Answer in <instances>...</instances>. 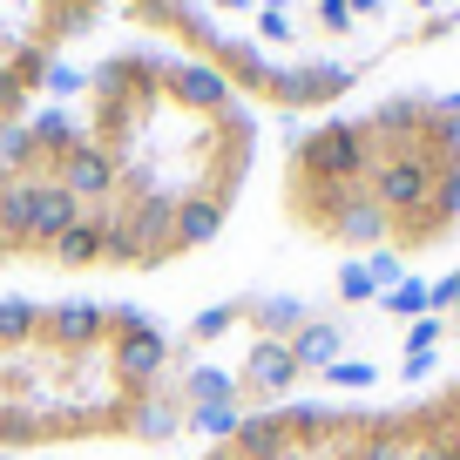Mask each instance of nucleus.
I'll use <instances>...</instances> for the list:
<instances>
[{
	"label": "nucleus",
	"instance_id": "41",
	"mask_svg": "<svg viewBox=\"0 0 460 460\" xmlns=\"http://www.w3.org/2000/svg\"><path fill=\"white\" fill-rule=\"evenodd\" d=\"M413 7H433V0H413Z\"/></svg>",
	"mask_w": 460,
	"mask_h": 460
},
{
	"label": "nucleus",
	"instance_id": "13",
	"mask_svg": "<svg viewBox=\"0 0 460 460\" xmlns=\"http://www.w3.org/2000/svg\"><path fill=\"white\" fill-rule=\"evenodd\" d=\"M28 136H34V149H41V170H55L75 143H88L82 115H68L61 102H55V109H34V115H28Z\"/></svg>",
	"mask_w": 460,
	"mask_h": 460
},
{
	"label": "nucleus",
	"instance_id": "19",
	"mask_svg": "<svg viewBox=\"0 0 460 460\" xmlns=\"http://www.w3.org/2000/svg\"><path fill=\"white\" fill-rule=\"evenodd\" d=\"M183 427L190 433H203V440H237V427H244V406L230 400V406H183Z\"/></svg>",
	"mask_w": 460,
	"mask_h": 460
},
{
	"label": "nucleus",
	"instance_id": "37",
	"mask_svg": "<svg viewBox=\"0 0 460 460\" xmlns=\"http://www.w3.org/2000/svg\"><path fill=\"white\" fill-rule=\"evenodd\" d=\"M264 14H291V7H298V0H258Z\"/></svg>",
	"mask_w": 460,
	"mask_h": 460
},
{
	"label": "nucleus",
	"instance_id": "38",
	"mask_svg": "<svg viewBox=\"0 0 460 460\" xmlns=\"http://www.w3.org/2000/svg\"><path fill=\"white\" fill-rule=\"evenodd\" d=\"M210 460H244V454H237V447H217V454Z\"/></svg>",
	"mask_w": 460,
	"mask_h": 460
},
{
	"label": "nucleus",
	"instance_id": "21",
	"mask_svg": "<svg viewBox=\"0 0 460 460\" xmlns=\"http://www.w3.org/2000/svg\"><path fill=\"white\" fill-rule=\"evenodd\" d=\"M34 82H41V88H48V95H55V102H61V109H68V95H82V88H88V68H75V61H61V55H48V61H41V75H34Z\"/></svg>",
	"mask_w": 460,
	"mask_h": 460
},
{
	"label": "nucleus",
	"instance_id": "29",
	"mask_svg": "<svg viewBox=\"0 0 460 460\" xmlns=\"http://www.w3.org/2000/svg\"><path fill=\"white\" fill-rule=\"evenodd\" d=\"M366 271H373V285L379 291H393V285H400V278H406V264H400V251H386V244H379V251H366Z\"/></svg>",
	"mask_w": 460,
	"mask_h": 460
},
{
	"label": "nucleus",
	"instance_id": "16",
	"mask_svg": "<svg viewBox=\"0 0 460 460\" xmlns=\"http://www.w3.org/2000/svg\"><path fill=\"white\" fill-rule=\"evenodd\" d=\"M244 318L264 332V339H291V332L305 325V298H285V291H264V298H244Z\"/></svg>",
	"mask_w": 460,
	"mask_h": 460
},
{
	"label": "nucleus",
	"instance_id": "14",
	"mask_svg": "<svg viewBox=\"0 0 460 460\" xmlns=\"http://www.w3.org/2000/svg\"><path fill=\"white\" fill-rule=\"evenodd\" d=\"M285 345H291V359H298V373H325L332 359H345V325H332V318H305Z\"/></svg>",
	"mask_w": 460,
	"mask_h": 460
},
{
	"label": "nucleus",
	"instance_id": "32",
	"mask_svg": "<svg viewBox=\"0 0 460 460\" xmlns=\"http://www.w3.org/2000/svg\"><path fill=\"white\" fill-rule=\"evenodd\" d=\"M318 21H325L332 34H345L352 28V0H318Z\"/></svg>",
	"mask_w": 460,
	"mask_h": 460
},
{
	"label": "nucleus",
	"instance_id": "9",
	"mask_svg": "<svg viewBox=\"0 0 460 460\" xmlns=\"http://www.w3.org/2000/svg\"><path fill=\"white\" fill-rule=\"evenodd\" d=\"M41 339H55L61 352H88V345L109 339V305H88V298L48 305L41 312Z\"/></svg>",
	"mask_w": 460,
	"mask_h": 460
},
{
	"label": "nucleus",
	"instance_id": "39",
	"mask_svg": "<svg viewBox=\"0 0 460 460\" xmlns=\"http://www.w3.org/2000/svg\"><path fill=\"white\" fill-rule=\"evenodd\" d=\"M359 7H366V14H373V7H379V0H352V14H359Z\"/></svg>",
	"mask_w": 460,
	"mask_h": 460
},
{
	"label": "nucleus",
	"instance_id": "24",
	"mask_svg": "<svg viewBox=\"0 0 460 460\" xmlns=\"http://www.w3.org/2000/svg\"><path fill=\"white\" fill-rule=\"evenodd\" d=\"M237 318H244V305H203V312L190 318V339L210 345V339H224V332H237Z\"/></svg>",
	"mask_w": 460,
	"mask_h": 460
},
{
	"label": "nucleus",
	"instance_id": "22",
	"mask_svg": "<svg viewBox=\"0 0 460 460\" xmlns=\"http://www.w3.org/2000/svg\"><path fill=\"white\" fill-rule=\"evenodd\" d=\"M34 440H48L41 413H28V406H0V447H34Z\"/></svg>",
	"mask_w": 460,
	"mask_h": 460
},
{
	"label": "nucleus",
	"instance_id": "33",
	"mask_svg": "<svg viewBox=\"0 0 460 460\" xmlns=\"http://www.w3.org/2000/svg\"><path fill=\"white\" fill-rule=\"evenodd\" d=\"M258 34L264 41H291V14H264L258 7Z\"/></svg>",
	"mask_w": 460,
	"mask_h": 460
},
{
	"label": "nucleus",
	"instance_id": "18",
	"mask_svg": "<svg viewBox=\"0 0 460 460\" xmlns=\"http://www.w3.org/2000/svg\"><path fill=\"white\" fill-rule=\"evenodd\" d=\"M0 170L7 176H41V149H34V136H28V115L0 122Z\"/></svg>",
	"mask_w": 460,
	"mask_h": 460
},
{
	"label": "nucleus",
	"instance_id": "11",
	"mask_svg": "<svg viewBox=\"0 0 460 460\" xmlns=\"http://www.w3.org/2000/svg\"><path fill=\"white\" fill-rule=\"evenodd\" d=\"M82 224V203L55 183V176H34V217H28V251H48L61 230Z\"/></svg>",
	"mask_w": 460,
	"mask_h": 460
},
{
	"label": "nucleus",
	"instance_id": "15",
	"mask_svg": "<svg viewBox=\"0 0 460 460\" xmlns=\"http://www.w3.org/2000/svg\"><path fill=\"white\" fill-rule=\"evenodd\" d=\"M48 258L68 264V271H88V264H102V210H82V224L61 230L55 244H48Z\"/></svg>",
	"mask_w": 460,
	"mask_h": 460
},
{
	"label": "nucleus",
	"instance_id": "17",
	"mask_svg": "<svg viewBox=\"0 0 460 460\" xmlns=\"http://www.w3.org/2000/svg\"><path fill=\"white\" fill-rule=\"evenodd\" d=\"M176 393H183V406H230L237 400V373L230 366H190Z\"/></svg>",
	"mask_w": 460,
	"mask_h": 460
},
{
	"label": "nucleus",
	"instance_id": "25",
	"mask_svg": "<svg viewBox=\"0 0 460 460\" xmlns=\"http://www.w3.org/2000/svg\"><path fill=\"white\" fill-rule=\"evenodd\" d=\"M433 224H440V230H454L460 224V170H440V183H433Z\"/></svg>",
	"mask_w": 460,
	"mask_h": 460
},
{
	"label": "nucleus",
	"instance_id": "6",
	"mask_svg": "<svg viewBox=\"0 0 460 460\" xmlns=\"http://www.w3.org/2000/svg\"><path fill=\"white\" fill-rule=\"evenodd\" d=\"M352 75L359 68H332V61H278L271 82H264V95H271L285 115H298V109H312V102H332L339 88H352Z\"/></svg>",
	"mask_w": 460,
	"mask_h": 460
},
{
	"label": "nucleus",
	"instance_id": "7",
	"mask_svg": "<svg viewBox=\"0 0 460 460\" xmlns=\"http://www.w3.org/2000/svg\"><path fill=\"white\" fill-rule=\"evenodd\" d=\"M291 386H298V359H291V345L285 339H251L244 366H237V393L264 400V413H271V406L291 400Z\"/></svg>",
	"mask_w": 460,
	"mask_h": 460
},
{
	"label": "nucleus",
	"instance_id": "5",
	"mask_svg": "<svg viewBox=\"0 0 460 460\" xmlns=\"http://www.w3.org/2000/svg\"><path fill=\"white\" fill-rule=\"evenodd\" d=\"M48 176H55V183L88 210V203H109V197H115V183H122V156H115L109 143H95V136H88V143H75Z\"/></svg>",
	"mask_w": 460,
	"mask_h": 460
},
{
	"label": "nucleus",
	"instance_id": "4",
	"mask_svg": "<svg viewBox=\"0 0 460 460\" xmlns=\"http://www.w3.org/2000/svg\"><path fill=\"white\" fill-rule=\"evenodd\" d=\"M170 352H176V339L163 325H143V332H129V339H109V379L122 393H149L156 379H170Z\"/></svg>",
	"mask_w": 460,
	"mask_h": 460
},
{
	"label": "nucleus",
	"instance_id": "26",
	"mask_svg": "<svg viewBox=\"0 0 460 460\" xmlns=\"http://www.w3.org/2000/svg\"><path fill=\"white\" fill-rule=\"evenodd\" d=\"M339 298H345V305H373V298H379L373 271H366L359 258H345V264H339Z\"/></svg>",
	"mask_w": 460,
	"mask_h": 460
},
{
	"label": "nucleus",
	"instance_id": "31",
	"mask_svg": "<svg viewBox=\"0 0 460 460\" xmlns=\"http://www.w3.org/2000/svg\"><path fill=\"white\" fill-rule=\"evenodd\" d=\"M440 332H447V318H413V325H406V359H413V352H433V345H440Z\"/></svg>",
	"mask_w": 460,
	"mask_h": 460
},
{
	"label": "nucleus",
	"instance_id": "30",
	"mask_svg": "<svg viewBox=\"0 0 460 460\" xmlns=\"http://www.w3.org/2000/svg\"><path fill=\"white\" fill-rule=\"evenodd\" d=\"M427 420V433H420V440H406V454L400 460H454V447L440 440V427H433V413H420Z\"/></svg>",
	"mask_w": 460,
	"mask_h": 460
},
{
	"label": "nucleus",
	"instance_id": "27",
	"mask_svg": "<svg viewBox=\"0 0 460 460\" xmlns=\"http://www.w3.org/2000/svg\"><path fill=\"white\" fill-rule=\"evenodd\" d=\"M318 379H325V386H345V393H359V386H373V379H379V366H373V359H332V366H325Z\"/></svg>",
	"mask_w": 460,
	"mask_h": 460
},
{
	"label": "nucleus",
	"instance_id": "10",
	"mask_svg": "<svg viewBox=\"0 0 460 460\" xmlns=\"http://www.w3.org/2000/svg\"><path fill=\"white\" fill-rule=\"evenodd\" d=\"M386 224H393V217L379 210V203L366 197V183H359V190H345V203L332 210L325 230L339 237V244H352V251H379V244H386Z\"/></svg>",
	"mask_w": 460,
	"mask_h": 460
},
{
	"label": "nucleus",
	"instance_id": "3",
	"mask_svg": "<svg viewBox=\"0 0 460 460\" xmlns=\"http://www.w3.org/2000/svg\"><path fill=\"white\" fill-rule=\"evenodd\" d=\"M143 68L156 75V88H170V102L190 109V115H230V109H237V88H230V75L217 68V61L163 55V61H143Z\"/></svg>",
	"mask_w": 460,
	"mask_h": 460
},
{
	"label": "nucleus",
	"instance_id": "23",
	"mask_svg": "<svg viewBox=\"0 0 460 460\" xmlns=\"http://www.w3.org/2000/svg\"><path fill=\"white\" fill-rule=\"evenodd\" d=\"M379 305H386L393 318H406V325H413V318H427V278H400L393 291H379Z\"/></svg>",
	"mask_w": 460,
	"mask_h": 460
},
{
	"label": "nucleus",
	"instance_id": "1",
	"mask_svg": "<svg viewBox=\"0 0 460 460\" xmlns=\"http://www.w3.org/2000/svg\"><path fill=\"white\" fill-rule=\"evenodd\" d=\"M291 163H298V176H291L298 190H359L366 170H373L366 122H345V115H332V122L305 129V143L291 149Z\"/></svg>",
	"mask_w": 460,
	"mask_h": 460
},
{
	"label": "nucleus",
	"instance_id": "40",
	"mask_svg": "<svg viewBox=\"0 0 460 460\" xmlns=\"http://www.w3.org/2000/svg\"><path fill=\"white\" fill-rule=\"evenodd\" d=\"M0 258H14V251H7V244H0Z\"/></svg>",
	"mask_w": 460,
	"mask_h": 460
},
{
	"label": "nucleus",
	"instance_id": "20",
	"mask_svg": "<svg viewBox=\"0 0 460 460\" xmlns=\"http://www.w3.org/2000/svg\"><path fill=\"white\" fill-rule=\"evenodd\" d=\"M41 339V305L34 298H0V345H34Z\"/></svg>",
	"mask_w": 460,
	"mask_h": 460
},
{
	"label": "nucleus",
	"instance_id": "36",
	"mask_svg": "<svg viewBox=\"0 0 460 460\" xmlns=\"http://www.w3.org/2000/svg\"><path fill=\"white\" fill-rule=\"evenodd\" d=\"M210 7H224V14H244V7H258V0H210Z\"/></svg>",
	"mask_w": 460,
	"mask_h": 460
},
{
	"label": "nucleus",
	"instance_id": "34",
	"mask_svg": "<svg viewBox=\"0 0 460 460\" xmlns=\"http://www.w3.org/2000/svg\"><path fill=\"white\" fill-rule=\"evenodd\" d=\"M400 373H406V379H427V373H433V352H413V359H400Z\"/></svg>",
	"mask_w": 460,
	"mask_h": 460
},
{
	"label": "nucleus",
	"instance_id": "28",
	"mask_svg": "<svg viewBox=\"0 0 460 460\" xmlns=\"http://www.w3.org/2000/svg\"><path fill=\"white\" fill-rule=\"evenodd\" d=\"M427 312H433V318H460V271L427 278Z\"/></svg>",
	"mask_w": 460,
	"mask_h": 460
},
{
	"label": "nucleus",
	"instance_id": "8",
	"mask_svg": "<svg viewBox=\"0 0 460 460\" xmlns=\"http://www.w3.org/2000/svg\"><path fill=\"white\" fill-rule=\"evenodd\" d=\"M115 427L129 433V440H143V447L176 440V433H183V406H176V386H170V379H156L149 393H136L129 413H115Z\"/></svg>",
	"mask_w": 460,
	"mask_h": 460
},
{
	"label": "nucleus",
	"instance_id": "12",
	"mask_svg": "<svg viewBox=\"0 0 460 460\" xmlns=\"http://www.w3.org/2000/svg\"><path fill=\"white\" fill-rule=\"evenodd\" d=\"M224 217H230L224 190H183V197H176V251L210 244L217 230H224Z\"/></svg>",
	"mask_w": 460,
	"mask_h": 460
},
{
	"label": "nucleus",
	"instance_id": "35",
	"mask_svg": "<svg viewBox=\"0 0 460 460\" xmlns=\"http://www.w3.org/2000/svg\"><path fill=\"white\" fill-rule=\"evenodd\" d=\"M427 109H433V115H460V88H447V95H433Z\"/></svg>",
	"mask_w": 460,
	"mask_h": 460
},
{
	"label": "nucleus",
	"instance_id": "2",
	"mask_svg": "<svg viewBox=\"0 0 460 460\" xmlns=\"http://www.w3.org/2000/svg\"><path fill=\"white\" fill-rule=\"evenodd\" d=\"M433 183H440V163L427 156V143L413 149H373V170H366V197L386 217H427L433 210Z\"/></svg>",
	"mask_w": 460,
	"mask_h": 460
}]
</instances>
